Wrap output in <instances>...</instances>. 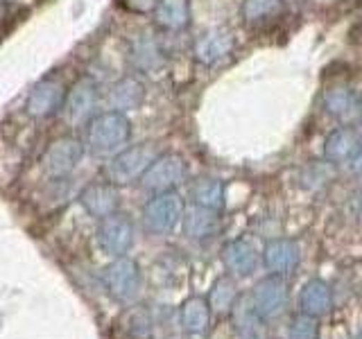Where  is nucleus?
Here are the masks:
<instances>
[{"instance_id":"9","label":"nucleus","mask_w":362,"mask_h":339,"mask_svg":"<svg viewBox=\"0 0 362 339\" xmlns=\"http://www.w3.org/2000/svg\"><path fill=\"white\" fill-rule=\"evenodd\" d=\"M66 88L59 79H41V82L30 90L28 97V113L32 118H48L54 111L64 109Z\"/></svg>"},{"instance_id":"11","label":"nucleus","mask_w":362,"mask_h":339,"mask_svg":"<svg viewBox=\"0 0 362 339\" xmlns=\"http://www.w3.org/2000/svg\"><path fill=\"white\" fill-rule=\"evenodd\" d=\"M79 203L84 206L88 215H93L98 220H105L113 215L120 206V195L116 190V184L111 181H102V184H90L79 195Z\"/></svg>"},{"instance_id":"23","label":"nucleus","mask_w":362,"mask_h":339,"mask_svg":"<svg viewBox=\"0 0 362 339\" xmlns=\"http://www.w3.org/2000/svg\"><path fill=\"white\" fill-rule=\"evenodd\" d=\"M132 59L141 71H154L161 66V50H158L156 41L152 39V34H141L139 39L132 45Z\"/></svg>"},{"instance_id":"22","label":"nucleus","mask_w":362,"mask_h":339,"mask_svg":"<svg viewBox=\"0 0 362 339\" xmlns=\"http://www.w3.org/2000/svg\"><path fill=\"white\" fill-rule=\"evenodd\" d=\"M258 314L254 312V305H235L233 308V326H235V339H265L263 328H260Z\"/></svg>"},{"instance_id":"8","label":"nucleus","mask_w":362,"mask_h":339,"mask_svg":"<svg viewBox=\"0 0 362 339\" xmlns=\"http://www.w3.org/2000/svg\"><path fill=\"white\" fill-rule=\"evenodd\" d=\"M98 242L102 251L111 258H120L127 254L134 244V226L129 218L113 213L102 220L98 229Z\"/></svg>"},{"instance_id":"1","label":"nucleus","mask_w":362,"mask_h":339,"mask_svg":"<svg viewBox=\"0 0 362 339\" xmlns=\"http://www.w3.org/2000/svg\"><path fill=\"white\" fill-rule=\"evenodd\" d=\"M129 120L120 111H107L100 113L88 122V147L90 152L98 156H111L124 150V145L129 141Z\"/></svg>"},{"instance_id":"31","label":"nucleus","mask_w":362,"mask_h":339,"mask_svg":"<svg viewBox=\"0 0 362 339\" xmlns=\"http://www.w3.org/2000/svg\"><path fill=\"white\" fill-rule=\"evenodd\" d=\"M356 339H362V333H360V335H358V337H356Z\"/></svg>"},{"instance_id":"17","label":"nucleus","mask_w":362,"mask_h":339,"mask_svg":"<svg viewBox=\"0 0 362 339\" xmlns=\"http://www.w3.org/2000/svg\"><path fill=\"white\" fill-rule=\"evenodd\" d=\"M184 233L190 240H204V237H211L218 231V210L206 208V206H197L192 203L190 208L184 210Z\"/></svg>"},{"instance_id":"30","label":"nucleus","mask_w":362,"mask_h":339,"mask_svg":"<svg viewBox=\"0 0 362 339\" xmlns=\"http://www.w3.org/2000/svg\"><path fill=\"white\" fill-rule=\"evenodd\" d=\"M360 118H362V97H360Z\"/></svg>"},{"instance_id":"4","label":"nucleus","mask_w":362,"mask_h":339,"mask_svg":"<svg viewBox=\"0 0 362 339\" xmlns=\"http://www.w3.org/2000/svg\"><path fill=\"white\" fill-rule=\"evenodd\" d=\"M102 276H105V285L109 294L116 301L129 303L139 297L143 278H141V267L136 265V260L120 256L105 269Z\"/></svg>"},{"instance_id":"26","label":"nucleus","mask_w":362,"mask_h":339,"mask_svg":"<svg viewBox=\"0 0 362 339\" xmlns=\"http://www.w3.org/2000/svg\"><path fill=\"white\" fill-rule=\"evenodd\" d=\"M235 299H238V292H235V285L229 280V278H220L218 282L213 285V290H211V299H209V303H211V308L213 310H231L233 305H235Z\"/></svg>"},{"instance_id":"15","label":"nucleus","mask_w":362,"mask_h":339,"mask_svg":"<svg viewBox=\"0 0 362 339\" xmlns=\"http://www.w3.org/2000/svg\"><path fill=\"white\" fill-rule=\"evenodd\" d=\"M222 260L226 271L233 276H252L258 267V254L252 242L233 240L222 249Z\"/></svg>"},{"instance_id":"18","label":"nucleus","mask_w":362,"mask_h":339,"mask_svg":"<svg viewBox=\"0 0 362 339\" xmlns=\"http://www.w3.org/2000/svg\"><path fill=\"white\" fill-rule=\"evenodd\" d=\"M145 102V86L136 77H122L109 90V105L113 111H134Z\"/></svg>"},{"instance_id":"10","label":"nucleus","mask_w":362,"mask_h":339,"mask_svg":"<svg viewBox=\"0 0 362 339\" xmlns=\"http://www.w3.org/2000/svg\"><path fill=\"white\" fill-rule=\"evenodd\" d=\"M98 105V86L90 79H79L66 95L64 102V116L71 124H84L90 120Z\"/></svg>"},{"instance_id":"21","label":"nucleus","mask_w":362,"mask_h":339,"mask_svg":"<svg viewBox=\"0 0 362 339\" xmlns=\"http://www.w3.org/2000/svg\"><path fill=\"white\" fill-rule=\"evenodd\" d=\"M154 16L158 25L168 30H181L188 25V0H158L154 7Z\"/></svg>"},{"instance_id":"27","label":"nucleus","mask_w":362,"mask_h":339,"mask_svg":"<svg viewBox=\"0 0 362 339\" xmlns=\"http://www.w3.org/2000/svg\"><path fill=\"white\" fill-rule=\"evenodd\" d=\"M279 9H281V0H245L243 16L249 23H256V20L279 14Z\"/></svg>"},{"instance_id":"19","label":"nucleus","mask_w":362,"mask_h":339,"mask_svg":"<svg viewBox=\"0 0 362 339\" xmlns=\"http://www.w3.org/2000/svg\"><path fill=\"white\" fill-rule=\"evenodd\" d=\"M301 312L313 314V316H324L333 305V294L331 287L326 285L322 278H313L303 285L301 297H299Z\"/></svg>"},{"instance_id":"16","label":"nucleus","mask_w":362,"mask_h":339,"mask_svg":"<svg viewBox=\"0 0 362 339\" xmlns=\"http://www.w3.org/2000/svg\"><path fill=\"white\" fill-rule=\"evenodd\" d=\"M233 50V37L224 30H211L202 34L195 43V56L199 64H218Z\"/></svg>"},{"instance_id":"24","label":"nucleus","mask_w":362,"mask_h":339,"mask_svg":"<svg viewBox=\"0 0 362 339\" xmlns=\"http://www.w3.org/2000/svg\"><path fill=\"white\" fill-rule=\"evenodd\" d=\"M190 195H192V203L213 208V210H218L224 203V188L220 181H215V179H199L197 184L192 186Z\"/></svg>"},{"instance_id":"29","label":"nucleus","mask_w":362,"mask_h":339,"mask_svg":"<svg viewBox=\"0 0 362 339\" xmlns=\"http://www.w3.org/2000/svg\"><path fill=\"white\" fill-rule=\"evenodd\" d=\"M354 170H356V172H362V154L356 158V163H354Z\"/></svg>"},{"instance_id":"14","label":"nucleus","mask_w":362,"mask_h":339,"mask_svg":"<svg viewBox=\"0 0 362 339\" xmlns=\"http://www.w3.org/2000/svg\"><path fill=\"white\" fill-rule=\"evenodd\" d=\"M211 314H213V308H211L209 299H204V297L186 299L179 308L181 331L188 335H204L211 326Z\"/></svg>"},{"instance_id":"6","label":"nucleus","mask_w":362,"mask_h":339,"mask_svg":"<svg viewBox=\"0 0 362 339\" xmlns=\"http://www.w3.org/2000/svg\"><path fill=\"white\" fill-rule=\"evenodd\" d=\"M82 156H84V145L77 138H73V136H62V138L52 141L43 154L45 174L52 179L68 177L79 165Z\"/></svg>"},{"instance_id":"13","label":"nucleus","mask_w":362,"mask_h":339,"mask_svg":"<svg viewBox=\"0 0 362 339\" xmlns=\"http://www.w3.org/2000/svg\"><path fill=\"white\" fill-rule=\"evenodd\" d=\"M362 154V138L356 129H337L326 138L324 145V156L326 161H331L335 165H344V163H356V158Z\"/></svg>"},{"instance_id":"7","label":"nucleus","mask_w":362,"mask_h":339,"mask_svg":"<svg viewBox=\"0 0 362 339\" xmlns=\"http://www.w3.org/2000/svg\"><path fill=\"white\" fill-rule=\"evenodd\" d=\"M184 179H186L184 158L177 154H161L141 177V184L145 190L168 192V190H175Z\"/></svg>"},{"instance_id":"5","label":"nucleus","mask_w":362,"mask_h":339,"mask_svg":"<svg viewBox=\"0 0 362 339\" xmlns=\"http://www.w3.org/2000/svg\"><path fill=\"white\" fill-rule=\"evenodd\" d=\"M252 305L254 312L258 314L260 321L276 319L288 308V287L286 280L279 274H272L263 280H258V285L252 292Z\"/></svg>"},{"instance_id":"20","label":"nucleus","mask_w":362,"mask_h":339,"mask_svg":"<svg viewBox=\"0 0 362 339\" xmlns=\"http://www.w3.org/2000/svg\"><path fill=\"white\" fill-rule=\"evenodd\" d=\"M324 107L331 116H335L339 120H354L360 113V100L356 97V93L351 88L335 86V88L326 90Z\"/></svg>"},{"instance_id":"12","label":"nucleus","mask_w":362,"mask_h":339,"mask_svg":"<svg viewBox=\"0 0 362 339\" xmlns=\"http://www.w3.org/2000/svg\"><path fill=\"white\" fill-rule=\"evenodd\" d=\"M263 263L272 271V274L286 276L290 271H294L301 263V249L294 240H286V237H279V240H269L263 249Z\"/></svg>"},{"instance_id":"2","label":"nucleus","mask_w":362,"mask_h":339,"mask_svg":"<svg viewBox=\"0 0 362 339\" xmlns=\"http://www.w3.org/2000/svg\"><path fill=\"white\" fill-rule=\"evenodd\" d=\"M158 154V147L154 143H141L134 147H124L116 156L111 158L107 165V179L116 186L132 184V181L141 179L147 167H150Z\"/></svg>"},{"instance_id":"25","label":"nucleus","mask_w":362,"mask_h":339,"mask_svg":"<svg viewBox=\"0 0 362 339\" xmlns=\"http://www.w3.org/2000/svg\"><path fill=\"white\" fill-rule=\"evenodd\" d=\"M288 339H320V316L297 314L288 326Z\"/></svg>"},{"instance_id":"3","label":"nucleus","mask_w":362,"mask_h":339,"mask_svg":"<svg viewBox=\"0 0 362 339\" xmlns=\"http://www.w3.org/2000/svg\"><path fill=\"white\" fill-rule=\"evenodd\" d=\"M181 220H184V201L175 190L156 192V197H152L143 208L145 229L158 235L170 233Z\"/></svg>"},{"instance_id":"28","label":"nucleus","mask_w":362,"mask_h":339,"mask_svg":"<svg viewBox=\"0 0 362 339\" xmlns=\"http://www.w3.org/2000/svg\"><path fill=\"white\" fill-rule=\"evenodd\" d=\"M158 0H127V5L136 11H147V9H154Z\"/></svg>"}]
</instances>
